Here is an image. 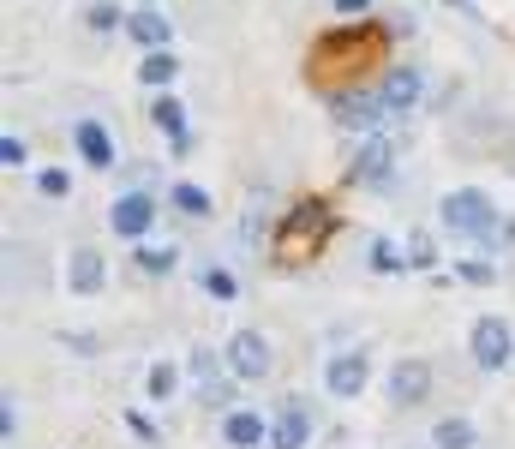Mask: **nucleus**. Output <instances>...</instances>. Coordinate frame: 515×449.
<instances>
[{
  "label": "nucleus",
  "instance_id": "obj_1",
  "mask_svg": "<svg viewBox=\"0 0 515 449\" xmlns=\"http://www.w3.org/2000/svg\"><path fill=\"white\" fill-rule=\"evenodd\" d=\"M378 48H384V36H324V42L312 48V60H306V78H312L318 90L342 96V90H354V78L378 60Z\"/></svg>",
  "mask_w": 515,
  "mask_h": 449
},
{
  "label": "nucleus",
  "instance_id": "obj_2",
  "mask_svg": "<svg viewBox=\"0 0 515 449\" xmlns=\"http://www.w3.org/2000/svg\"><path fill=\"white\" fill-rule=\"evenodd\" d=\"M330 228H336V210L324 204V198H306V204H294V216H288V228L276 234L282 246H276V258L294 270V264H306V252H318L324 240H330Z\"/></svg>",
  "mask_w": 515,
  "mask_h": 449
},
{
  "label": "nucleus",
  "instance_id": "obj_3",
  "mask_svg": "<svg viewBox=\"0 0 515 449\" xmlns=\"http://www.w3.org/2000/svg\"><path fill=\"white\" fill-rule=\"evenodd\" d=\"M438 216H444V228H450L456 240H486V234H492V222H498L492 198H486V192H474V186H468V192H450Z\"/></svg>",
  "mask_w": 515,
  "mask_h": 449
},
{
  "label": "nucleus",
  "instance_id": "obj_4",
  "mask_svg": "<svg viewBox=\"0 0 515 449\" xmlns=\"http://www.w3.org/2000/svg\"><path fill=\"white\" fill-rule=\"evenodd\" d=\"M468 348H474V366H480V372H504L515 360V330L504 318H480L474 336H468Z\"/></svg>",
  "mask_w": 515,
  "mask_h": 449
},
{
  "label": "nucleus",
  "instance_id": "obj_5",
  "mask_svg": "<svg viewBox=\"0 0 515 449\" xmlns=\"http://www.w3.org/2000/svg\"><path fill=\"white\" fill-rule=\"evenodd\" d=\"M390 168H396V138H384V132H366L360 138V150H354V180H366V186H390Z\"/></svg>",
  "mask_w": 515,
  "mask_h": 449
},
{
  "label": "nucleus",
  "instance_id": "obj_6",
  "mask_svg": "<svg viewBox=\"0 0 515 449\" xmlns=\"http://www.w3.org/2000/svg\"><path fill=\"white\" fill-rule=\"evenodd\" d=\"M228 366H234V378H246V384L270 378V342H264L258 330H234V336H228Z\"/></svg>",
  "mask_w": 515,
  "mask_h": 449
},
{
  "label": "nucleus",
  "instance_id": "obj_7",
  "mask_svg": "<svg viewBox=\"0 0 515 449\" xmlns=\"http://www.w3.org/2000/svg\"><path fill=\"white\" fill-rule=\"evenodd\" d=\"M108 222H114V234H120V240H144V234H150V222H156V198H150V192H126V198H114Z\"/></svg>",
  "mask_w": 515,
  "mask_h": 449
},
{
  "label": "nucleus",
  "instance_id": "obj_8",
  "mask_svg": "<svg viewBox=\"0 0 515 449\" xmlns=\"http://www.w3.org/2000/svg\"><path fill=\"white\" fill-rule=\"evenodd\" d=\"M330 108H336V120L342 126H360V132H372L378 120H384V96L378 90H342V96H330Z\"/></svg>",
  "mask_w": 515,
  "mask_h": 449
},
{
  "label": "nucleus",
  "instance_id": "obj_9",
  "mask_svg": "<svg viewBox=\"0 0 515 449\" xmlns=\"http://www.w3.org/2000/svg\"><path fill=\"white\" fill-rule=\"evenodd\" d=\"M432 396V366L426 360H396V372H390V402L396 408H420Z\"/></svg>",
  "mask_w": 515,
  "mask_h": 449
},
{
  "label": "nucleus",
  "instance_id": "obj_10",
  "mask_svg": "<svg viewBox=\"0 0 515 449\" xmlns=\"http://www.w3.org/2000/svg\"><path fill=\"white\" fill-rule=\"evenodd\" d=\"M420 90H426V78L414 72V66H396L390 78H384V114H408V108H420Z\"/></svg>",
  "mask_w": 515,
  "mask_h": 449
},
{
  "label": "nucleus",
  "instance_id": "obj_11",
  "mask_svg": "<svg viewBox=\"0 0 515 449\" xmlns=\"http://www.w3.org/2000/svg\"><path fill=\"white\" fill-rule=\"evenodd\" d=\"M102 276H108V264H102V252H90V246H78V252L66 258V288H72V294H102Z\"/></svg>",
  "mask_w": 515,
  "mask_h": 449
},
{
  "label": "nucleus",
  "instance_id": "obj_12",
  "mask_svg": "<svg viewBox=\"0 0 515 449\" xmlns=\"http://www.w3.org/2000/svg\"><path fill=\"white\" fill-rule=\"evenodd\" d=\"M324 384H330V396H360L366 390V354H336L330 360V372H324Z\"/></svg>",
  "mask_w": 515,
  "mask_h": 449
},
{
  "label": "nucleus",
  "instance_id": "obj_13",
  "mask_svg": "<svg viewBox=\"0 0 515 449\" xmlns=\"http://www.w3.org/2000/svg\"><path fill=\"white\" fill-rule=\"evenodd\" d=\"M72 144H78V156H84L90 168H108V162H114V138H108V126H96V120H78V126H72Z\"/></svg>",
  "mask_w": 515,
  "mask_h": 449
},
{
  "label": "nucleus",
  "instance_id": "obj_14",
  "mask_svg": "<svg viewBox=\"0 0 515 449\" xmlns=\"http://www.w3.org/2000/svg\"><path fill=\"white\" fill-rule=\"evenodd\" d=\"M306 438H312V420H306L300 402H288L276 414V426H270V449H306Z\"/></svg>",
  "mask_w": 515,
  "mask_h": 449
},
{
  "label": "nucleus",
  "instance_id": "obj_15",
  "mask_svg": "<svg viewBox=\"0 0 515 449\" xmlns=\"http://www.w3.org/2000/svg\"><path fill=\"white\" fill-rule=\"evenodd\" d=\"M150 120H156V126L168 132V144H174L180 156L192 150V138H186V108H180V96H156V102H150Z\"/></svg>",
  "mask_w": 515,
  "mask_h": 449
},
{
  "label": "nucleus",
  "instance_id": "obj_16",
  "mask_svg": "<svg viewBox=\"0 0 515 449\" xmlns=\"http://www.w3.org/2000/svg\"><path fill=\"white\" fill-rule=\"evenodd\" d=\"M192 372H198V396H204L210 408H222V402H234V384H222V372H216V360H210V348H198V354H192Z\"/></svg>",
  "mask_w": 515,
  "mask_h": 449
},
{
  "label": "nucleus",
  "instance_id": "obj_17",
  "mask_svg": "<svg viewBox=\"0 0 515 449\" xmlns=\"http://www.w3.org/2000/svg\"><path fill=\"white\" fill-rule=\"evenodd\" d=\"M126 36H132L138 48H168V36H174V30H168V18H162V12H132V18H126Z\"/></svg>",
  "mask_w": 515,
  "mask_h": 449
},
{
  "label": "nucleus",
  "instance_id": "obj_18",
  "mask_svg": "<svg viewBox=\"0 0 515 449\" xmlns=\"http://www.w3.org/2000/svg\"><path fill=\"white\" fill-rule=\"evenodd\" d=\"M174 72H180V60H174L168 48H150V54L138 60V78H144L150 90H168V84H174Z\"/></svg>",
  "mask_w": 515,
  "mask_h": 449
},
{
  "label": "nucleus",
  "instance_id": "obj_19",
  "mask_svg": "<svg viewBox=\"0 0 515 449\" xmlns=\"http://www.w3.org/2000/svg\"><path fill=\"white\" fill-rule=\"evenodd\" d=\"M222 438L234 449H258L264 444V420H258V414H228V420H222Z\"/></svg>",
  "mask_w": 515,
  "mask_h": 449
},
{
  "label": "nucleus",
  "instance_id": "obj_20",
  "mask_svg": "<svg viewBox=\"0 0 515 449\" xmlns=\"http://www.w3.org/2000/svg\"><path fill=\"white\" fill-rule=\"evenodd\" d=\"M198 288H204L210 300H234V294H240V282H234L222 264H204V270H198Z\"/></svg>",
  "mask_w": 515,
  "mask_h": 449
},
{
  "label": "nucleus",
  "instance_id": "obj_21",
  "mask_svg": "<svg viewBox=\"0 0 515 449\" xmlns=\"http://www.w3.org/2000/svg\"><path fill=\"white\" fill-rule=\"evenodd\" d=\"M432 444L438 449H474V426H468V420H438V426H432Z\"/></svg>",
  "mask_w": 515,
  "mask_h": 449
},
{
  "label": "nucleus",
  "instance_id": "obj_22",
  "mask_svg": "<svg viewBox=\"0 0 515 449\" xmlns=\"http://www.w3.org/2000/svg\"><path fill=\"white\" fill-rule=\"evenodd\" d=\"M174 264H180L174 246H144V252H138V270H144V276H168Z\"/></svg>",
  "mask_w": 515,
  "mask_h": 449
},
{
  "label": "nucleus",
  "instance_id": "obj_23",
  "mask_svg": "<svg viewBox=\"0 0 515 449\" xmlns=\"http://www.w3.org/2000/svg\"><path fill=\"white\" fill-rule=\"evenodd\" d=\"M168 198H174V204H180L186 216H210V198H204V186H192V180H180V186H174Z\"/></svg>",
  "mask_w": 515,
  "mask_h": 449
},
{
  "label": "nucleus",
  "instance_id": "obj_24",
  "mask_svg": "<svg viewBox=\"0 0 515 449\" xmlns=\"http://www.w3.org/2000/svg\"><path fill=\"white\" fill-rule=\"evenodd\" d=\"M174 384H180V372H174L168 360H156V366H150V384H144V390H150V402H168V396H174Z\"/></svg>",
  "mask_w": 515,
  "mask_h": 449
},
{
  "label": "nucleus",
  "instance_id": "obj_25",
  "mask_svg": "<svg viewBox=\"0 0 515 449\" xmlns=\"http://www.w3.org/2000/svg\"><path fill=\"white\" fill-rule=\"evenodd\" d=\"M66 186H72V180H66L60 168H42V174H36V192H42V198H66Z\"/></svg>",
  "mask_w": 515,
  "mask_h": 449
},
{
  "label": "nucleus",
  "instance_id": "obj_26",
  "mask_svg": "<svg viewBox=\"0 0 515 449\" xmlns=\"http://www.w3.org/2000/svg\"><path fill=\"white\" fill-rule=\"evenodd\" d=\"M510 240H515V216H498V222H492V234H486L480 246H486V252H498V246H510Z\"/></svg>",
  "mask_w": 515,
  "mask_h": 449
},
{
  "label": "nucleus",
  "instance_id": "obj_27",
  "mask_svg": "<svg viewBox=\"0 0 515 449\" xmlns=\"http://www.w3.org/2000/svg\"><path fill=\"white\" fill-rule=\"evenodd\" d=\"M24 156H30V144H24L18 132H6V138H0V162H6V168H18Z\"/></svg>",
  "mask_w": 515,
  "mask_h": 449
},
{
  "label": "nucleus",
  "instance_id": "obj_28",
  "mask_svg": "<svg viewBox=\"0 0 515 449\" xmlns=\"http://www.w3.org/2000/svg\"><path fill=\"white\" fill-rule=\"evenodd\" d=\"M456 276H462V282H474V288H486V282H492V264L468 258V264H456Z\"/></svg>",
  "mask_w": 515,
  "mask_h": 449
},
{
  "label": "nucleus",
  "instance_id": "obj_29",
  "mask_svg": "<svg viewBox=\"0 0 515 449\" xmlns=\"http://www.w3.org/2000/svg\"><path fill=\"white\" fill-rule=\"evenodd\" d=\"M408 264H414V270H426V264H432V240H426V234H414V246H408Z\"/></svg>",
  "mask_w": 515,
  "mask_h": 449
},
{
  "label": "nucleus",
  "instance_id": "obj_30",
  "mask_svg": "<svg viewBox=\"0 0 515 449\" xmlns=\"http://www.w3.org/2000/svg\"><path fill=\"white\" fill-rule=\"evenodd\" d=\"M90 24H96V30H114V24H120V6H90Z\"/></svg>",
  "mask_w": 515,
  "mask_h": 449
},
{
  "label": "nucleus",
  "instance_id": "obj_31",
  "mask_svg": "<svg viewBox=\"0 0 515 449\" xmlns=\"http://www.w3.org/2000/svg\"><path fill=\"white\" fill-rule=\"evenodd\" d=\"M330 6H336L342 18H366V12H372V0H330Z\"/></svg>",
  "mask_w": 515,
  "mask_h": 449
},
{
  "label": "nucleus",
  "instance_id": "obj_32",
  "mask_svg": "<svg viewBox=\"0 0 515 449\" xmlns=\"http://www.w3.org/2000/svg\"><path fill=\"white\" fill-rule=\"evenodd\" d=\"M126 426H132V432H138V438H144V444H156V426H150V420H144V414H126Z\"/></svg>",
  "mask_w": 515,
  "mask_h": 449
},
{
  "label": "nucleus",
  "instance_id": "obj_33",
  "mask_svg": "<svg viewBox=\"0 0 515 449\" xmlns=\"http://www.w3.org/2000/svg\"><path fill=\"white\" fill-rule=\"evenodd\" d=\"M372 264H378V270H396V252H390V246L378 240V246H372Z\"/></svg>",
  "mask_w": 515,
  "mask_h": 449
},
{
  "label": "nucleus",
  "instance_id": "obj_34",
  "mask_svg": "<svg viewBox=\"0 0 515 449\" xmlns=\"http://www.w3.org/2000/svg\"><path fill=\"white\" fill-rule=\"evenodd\" d=\"M12 432H18V408L6 402V408H0V438H12Z\"/></svg>",
  "mask_w": 515,
  "mask_h": 449
},
{
  "label": "nucleus",
  "instance_id": "obj_35",
  "mask_svg": "<svg viewBox=\"0 0 515 449\" xmlns=\"http://www.w3.org/2000/svg\"><path fill=\"white\" fill-rule=\"evenodd\" d=\"M450 6H462V12H474V0H450Z\"/></svg>",
  "mask_w": 515,
  "mask_h": 449
}]
</instances>
